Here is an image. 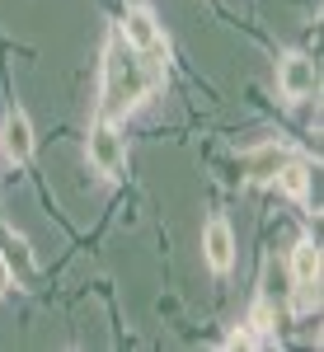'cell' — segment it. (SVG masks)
<instances>
[{
  "label": "cell",
  "mask_w": 324,
  "mask_h": 352,
  "mask_svg": "<svg viewBox=\"0 0 324 352\" xmlns=\"http://www.w3.org/2000/svg\"><path fill=\"white\" fill-rule=\"evenodd\" d=\"M272 179H277V188L287 192V197H305L310 192V169H305V160H287V164H277L272 169Z\"/></svg>",
  "instance_id": "cell-8"
},
{
  "label": "cell",
  "mask_w": 324,
  "mask_h": 352,
  "mask_svg": "<svg viewBox=\"0 0 324 352\" xmlns=\"http://www.w3.org/2000/svg\"><path fill=\"white\" fill-rule=\"evenodd\" d=\"M202 254H207V263L216 272H230V263H235V230H230L226 217H212L202 226Z\"/></svg>",
  "instance_id": "cell-6"
},
{
  "label": "cell",
  "mask_w": 324,
  "mask_h": 352,
  "mask_svg": "<svg viewBox=\"0 0 324 352\" xmlns=\"http://www.w3.org/2000/svg\"><path fill=\"white\" fill-rule=\"evenodd\" d=\"M14 287V272H10V263H5V254H0V296Z\"/></svg>",
  "instance_id": "cell-9"
},
{
  "label": "cell",
  "mask_w": 324,
  "mask_h": 352,
  "mask_svg": "<svg viewBox=\"0 0 324 352\" xmlns=\"http://www.w3.org/2000/svg\"><path fill=\"white\" fill-rule=\"evenodd\" d=\"M315 85H320V76H315V61L310 56H282V66H277V89L287 94V99H310L315 94Z\"/></svg>",
  "instance_id": "cell-4"
},
{
  "label": "cell",
  "mask_w": 324,
  "mask_h": 352,
  "mask_svg": "<svg viewBox=\"0 0 324 352\" xmlns=\"http://www.w3.org/2000/svg\"><path fill=\"white\" fill-rule=\"evenodd\" d=\"M292 282L296 287H315L320 282V244L315 240H301L292 249Z\"/></svg>",
  "instance_id": "cell-7"
},
{
  "label": "cell",
  "mask_w": 324,
  "mask_h": 352,
  "mask_svg": "<svg viewBox=\"0 0 324 352\" xmlns=\"http://www.w3.org/2000/svg\"><path fill=\"white\" fill-rule=\"evenodd\" d=\"M85 155H89V164H94L104 179H118V174L127 169V146H122V136H118V127H113L108 118L89 127V136H85Z\"/></svg>",
  "instance_id": "cell-2"
},
{
  "label": "cell",
  "mask_w": 324,
  "mask_h": 352,
  "mask_svg": "<svg viewBox=\"0 0 324 352\" xmlns=\"http://www.w3.org/2000/svg\"><path fill=\"white\" fill-rule=\"evenodd\" d=\"M160 52H132L122 38L108 43V56H104V118L118 122L127 109H136L141 99H151V89L160 85L164 66L155 61Z\"/></svg>",
  "instance_id": "cell-1"
},
{
  "label": "cell",
  "mask_w": 324,
  "mask_h": 352,
  "mask_svg": "<svg viewBox=\"0 0 324 352\" xmlns=\"http://www.w3.org/2000/svg\"><path fill=\"white\" fill-rule=\"evenodd\" d=\"M118 38H122L132 52H160V47H164V33H160L155 14H151L146 5H132V10L122 14V24H118Z\"/></svg>",
  "instance_id": "cell-3"
},
{
  "label": "cell",
  "mask_w": 324,
  "mask_h": 352,
  "mask_svg": "<svg viewBox=\"0 0 324 352\" xmlns=\"http://www.w3.org/2000/svg\"><path fill=\"white\" fill-rule=\"evenodd\" d=\"M0 151H5L10 164H28V155H33V122H28V113H19V109L5 113V122H0Z\"/></svg>",
  "instance_id": "cell-5"
}]
</instances>
